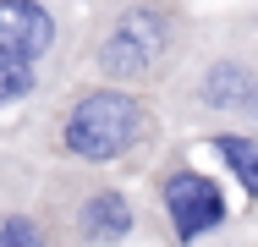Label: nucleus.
<instances>
[{
  "instance_id": "1",
  "label": "nucleus",
  "mask_w": 258,
  "mask_h": 247,
  "mask_svg": "<svg viewBox=\"0 0 258 247\" xmlns=\"http://www.w3.org/2000/svg\"><path fill=\"white\" fill-rule=\"evenodd\" d=\"M165 115L159 99L121 83H72L22 121L17 143L33 159H72V165H99V170H149L165 148Z\"/></svg>"
},
{
  "instance_id": "2",
  "label": "nucleus",
  "mask_w": 258,
  "mask_h": 247,
  "mask_svg": "<svg viewBox=\"0 0 258 247\" xmlns=\"http://www.w3.org/2000/svg\"><path fill=\"white\" fill-rule=\"evenodd\" d=\"M198 39L187 0H94L77 28V66L99 83L159 94Z\"/></svg>"
},
{
  "instance_id": "3",
  "label": "nucleus",
  "mask_w": 258,
  "mask_h": 247,
  "mask_svg": "<svg viewBox=\"0 0 258 247\" xmlns=\"http://www.w3.org/2000/svg\"><path fill=\"white\" fill-rule=\"evenodd\" d=\"M258 83V39L242 22H198L187 60L159 88V115L170 132H220L242 127L247 94Z\"/></svg>"
},
{
  "instance_id": "4",
  "label": "nucleus",
  "mask_w": 258,
  "mask_h": 247,
  "mask_svg": "<svg viewBox=\"0 0 258 247\" xmlns=\"http://www.w3.org/2000/svg\"><path fill=\"white\" fill-rule=\"evenodd\" d=\"M33 209L50 225V242H138L149 236L138 198L126 193L99 165H72V159H39V187Z\"/></svg>"
},
{
  "instance_id": "5",
  "label": "nucleus",
  "mask_w": 258,
  "mask_h": 247,
  "mask_svg": "<svg viewBox=\"0 0 258 247\" xmlns=\"http://www.w3.org/2000/svg\"><path fill=\"white\" fill-rule=\"evenodd\" d=\"M149 187H154L159 236H170V242H204V236H220L231 225L225 187L181 154H159L149 165Z\"/></svg>"
},
{
  "instance_id": "6",
  "label": "nucleus",
  "mask_w": 258,
  "mask_h": 247,
  "mask_svg": "<svg viewBox=\"0 0 258 247\" xmlns=\"http://www.w3.org/2000/svg\"><path fill=\"white\" fill-rule=\"evenodd\" d=\"M0 49L50 66L55 77L77 66V11L72 0H0Z\"/></svg>"
},
{
  "instance_id": "7",
  "label": "nucleus",
  "mask_w": 258,
  "mask_h": 247,
  "mask_svg": "<svg viewBox=\"0 0 258 247\" xmlns=\"http://www.w3.org/2000/svg\"><path fill=\"white\" fill-rule=\"evenodd\" d=\"M55 83H60V77H55L50 66L0 49V110H17V104H33V99H50Z\"/></svg>"
},
{
  "instance_id": "8",
  "label": "nucleus",
  "mask_w": 258,
  "mask_h": 247,
  "mask_svg": "<svg viewBox=\"0 0 258 247\" xmlns=\"http://www.w3.org/2000/svg\"><path fill=\"white\" fill-rule=\"evenodd\" d=\"M204 143H209V154L236 176V187L247 193V203L258 209V132H225V127H220V132H209Z\"/></svg>"
},
{
  "instance_id": "9",
  "label": "nucleus",
  "mask_w": 258,
  "mask_h": 247,
  "mask_svg": "<svg viewBox=\"0 0 258 247\" xmlns=\"http://www.w3.org/2000/svg\"><path fill=\"white\" fill-rule=\"evenodd\" d=\"M50 225L33 209V198H0V247H44Z\"/></svg>"
},
{
  "instance_id": "10",
  "label": "nucleus",
  "mask_w": 258,
  "mask_h": 247,
  "mask_svg": "<svg viewBox=\"0 0 258 247\" xmlns=\"http://www.w3.org/2000/svg\"><path fill=\"white\" fill-rule=\"evenodd\" d=\"M39 187V159L28 154V148H6L0 143V198H33Z\"/></svg>"
},
{
  "instance_id": "11",
  "label": "nucleus",
  "mask_w": 258,
  "mask_h": 247,
  "mask_svg": "<svg viewBox=\"0 0 258 247\" xmlns=\"http://www.w3.org/2000/svg\"><path fill=\"white\" fill-rule=\"evenodd\" d=\"M242 127H247V132H258V83H253V94H247V110H242Z\"/></svg>"
}]
</instances>
